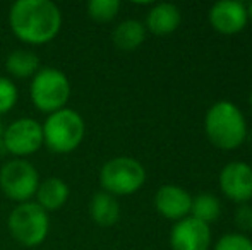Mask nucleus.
Returning a JSON list of instances; mask_svg holds the SVG:
<instances>
[{
	"instance_id": "nucleus-1",
	"label": "nucleus",
	"mask_w": 252,
	"mask_h": 250,
	"mask_svg": "<svg viewBox=\"0 0 252 250\" xmlns=\"http://www.w3.org/2000/svg\"><path fill=\"white\" fill-rule=\"evenodd\" d=\"M12 34L28 45H47L62 28V12L52 0H17L10 5Z\"/></svg>"
},
{
	"instance_id": "nucleus-2",
	"label": "nucleus",
	"mask_w": 252,
	"mask_h": 250,
	"mask_svg": "<svg viewBox=\"0 0 252 250\" xmlns=\"http://www.w3.org/2000/svg\"><path fill=\"white\" fill-rule=\"evenodd\" d=\"M204 130L216 147L235 149L247 137L246 117L232 101H216L206 113Z\"/></svg>"
},
{
	"instance_id": "nucleus-3",
	"label": "nucleus",
	"mask_w": 252,
	"mask_h": 250,
	"mask_svg": "<svg viewBox=\"0 0 252 250\" xmlns=\"http://www.w3.org/2000/svg\"><path fill=\"white\" fill-rule=\"evenodd\" d=\"M43 146L55 154H69L76 151L84 140L86 124L79 111L72 108H62L55 113L47 115L41 124Z\"/></svg>"
},
{
	"instance_id": "nucleus-4",
	"label": "nucleus",
	"mask_w": 252,
	"mask_h": 250,
	"mask_svg": "<svg viewBox=\"0 0 252 250\" xmlns=\"http://www.w3.org/2000/svg\"><path fill=\"white\" fill-rule=\"evenodd\" d=\"M70 93L72 87L69 77L55 67H41L30 84V96L34 108L47 115L67 108Z\"/></svg>"
},
{
	"instance_id": "nucleus-5",
	"label": "nucleus",
	"mask_w": 252,
	"mask_h": 250,
	"mask_svg": "<svg viewBox=\"0 0 252 250\" xmlns=\"http://www.w3.org/2000/svg\"><path fill=\"white\" fill-rule=\"evenodd\" d=\"M7 228L14 240L23 247H38L48 237L50 218L34 200L17 204L7 218Z\"/></svg>"
},
{
	"instance_id": "nucleus-6",
	"label": "nucleus",
	"mask_w": 252,
	"mask_h": 250,
	"mask_svg": "<svg viewBox=\"0 0 252 250\" xmlns=\"http://www.w3.org/2000/svg\"><path fill=\"white\" fill-rule=\"evenodd\" d=\"M146 182V170L130 156H117L108 160L100 170V185L103 192L112 195H130Z\"/></svg>"
},
{
	"instance_id": "nucleus-7",
	"label": "nucleus",
	"mask_w": 252,
	"mask_h": 250,
	"mask_svg": "<svg viewBox=\"0 0 252 250\" xmlns=\"http://www.w3.org/2000/svg\"><path fill=\"white\" fill-rule=\"evenodd\" d=\"M38 185L40 175L30 161L14 158L0 168V190L14 202H30L36 194Z\"/></svg>"
},
{
	"instance_id": "nucleus-8",
	"label": "nucleus",
	"mask_w": 252,
	"mask_h": 250,
	"mask_svg": "<svg viewBox=\"0 0 252 250\" xmlns=\"http://www.w3.org/2000/svg\"><path fill=\"white\" fill-rule=\"evenodd\" d=\"M43 147V129L34 118H17L3 130V149L12 156L24 160Z\"/></svg>"
},
{
	"instance_id": "nucleus-9",
	"label": "nucleus",
	"mask_w": 252,
	"mask_h": 250,
	"mask_svg": "<svg viewBox=\"0 0 252 250\" xmlns=\"http://www.w3.org/2000/svg\"><path fill=\"white\" fill-rule=\"evenodd\" d=\"M220 189L233 202H249L252 199V167L246 161L225 165L220 173Z\"/></svg>"
},
{
	"instance_id": "nucleus-10",
	"label": "nucleus",
	"mask_w": 252,
	"mask_h": 250,
	"mask_svg": "<svg viewBox=\"0 0 252 250\" xmlns=\"http://www.w3.org/2000/svg\"><path fill=\"white\" fill-rule=\"evenodd\" d=\"M211 244V230L192 216L179 220L170 231L172 250H208Z\"/></svg>"
},
{
	"instance_id": "nucleus-11",
	"label": "nucleus",
	"mask_w": 252,
	"mask_h": 250,
	"mask_svg": "<svg viewBox=\"0 0 252 250\" xmlns=\"http://www.w3.org/2000/svg\"><path fill=\"white\" fill-rule=\"evenodd\" d=\"M209 24L218 33L223 34H235L246 28L249 21L247 5L239 0H221L211 5L209 9Z\"/></svg>"
},
{
	"instance_id": "nucleus-12",
	"label": "nucleus",
	"mask_w": 252,
	"mask_h": 250,
	"mask_svg": "<svg viewBox=\"0 0 252 250\" xmlns=\"http://www.w3.org/2000/svg\"><path fill=\"white\" fill-rule=\"evenodd\" d=\"M155 206L166 220H184L190 214L192 197L186 189L179 185H163L155 194Z\"/></svg>"
},
{
	"instance_id": "nucleus-13",
	"label": "nucleus",
	"mask_w": 252,
	"mask_h": 250,
	"mask_svg": "<svg viewBox=\"0 0 252 250\" xmlns=\"http://www.w3.org/2000/svg\"><path fill=\"white\" fill-rule=\"evenodd\" d=\"M34 197H36L34 202L41 209H45L47 213H52V211H59L65 206L70 197V189L67 185V182L62 180V178L48 177L45 180H40Z\"/></svg>"
},
{
	"instance_id": "nucleus-14",
	"label": "nucleus",
	"mask_w": 252,
	"mask_h": 250,
	"mask_svg": "<svg viewBox=\"0 0 252 250\" xmlns=\"http://www.w3.org/2000/svg\"><path fill=\"white\" fill-rule=\"evenodd\" d=\"M180 24V10L177 5L168 2L156 3L146 16L144 26L155 34H170L179 28Z\"/></svg>"
},
{
	"instance_id": "nucleus-15",
	"label": "nucleus",
	"mask_w": 252,
	"mask_h": 250,
	"mask_svg": "<svg viewBox=\"0 0 252 250\" xmlns=\"http://www.w3.org/2000/svg\"><path fill=\"white\" fill-rule=\"evenodd\" d=\"M90 214L91 220L100 226H112L120 218V204L115 195L101 190L91 197Z\"/></svg>"
},
{
	"instance_id": "nucleus-16",
	"label": "nucleus",
	"mask_w": 252,
	"mask_h": 250,
	"mask_svg": "<svg viewBox=\"0 0 252 250\" xmlns=\"http://www.w3.org/2000/svg\"><path fill=\"white\" fill-rule=\"evenodd\" d=\"M146 38V26L137 19H126L113 29L112 40L119 50L130 52L141 47Z\"/></svg>"
},
{
	"instance_id": "nucleus-17",
	"label": "nucleus",
	"mask_w": 252,
	"mask_h": 250,
	"mask_svg": "<svg viewBox=\"0 0 252 250\" xmlns=\"http://www.w3.org/2000/svg\"><path fill=\"white\" fill-rule=\"evenodd\" d=\"M5 69L12 77L28 79V77H33L41 67L36 54L30 50H14L7 55Z\"/></svg>"
},
{
	"instance_id": "nucleus-18",
	"label": "nucleus",
	"mask_w": 252,
	"mask_h": 250,
	"mask_svg": "<svg viewBox=\"0 0 252 250\" xmlns=\"http://www.w3.org/2000/svg\"><path fill=\"white\" fill-rule=\"evenodd\" d=\"M220 214H221V204H220L218 197L211 195V194H199V195L192 197V206H190V216L199 220L204 224H211L218 221Z\"/></svg>"
},
{
	"instance_id": "nucleus-19",
	"label": "nucleus",
	"mask_w": 252,
	"mask_h": 250,
	"mask_svg": "<svg viewBox=\"0 0 252 250\" xmlns=\"http://www.w3.org/2000/svg\"><path fill=\"white\" fill-rule=\"evenodd\" d=\"M88 16L96 23H110L120 10L119 0H91L88 2Z\"/></svg>"
},
{
	"instance_id": "nucleus-20",
	"label": "nucleus",
	"mask_w": 252,
	"mask_h": 250,
	"mask_svg": "<svg viewBox=\"0 0 252 250\" xmlns=\"http://www.w3.org/2000/svg\"><path fill=\"white\" fill-rule=\"evenodd\" d=\"M19 91L9 77L0 76V115H5L16 107Z\"/></svg>"
},
{
	"instance_id": "nucleus-21",
	"label": "nucleus",
	"mask_w": 252,
	"mask_h": 250,
	"mask_svg": "<svg viewBox=\"0 0 252 250\" xmlns=\"http://www.w3.org/2000/svg\"><path fill=\"white\" fill-rule=\"evenodd\" d=\"M215 250H252V240L244 233H226L216 242Z\"/></svg>"
},
{
	"instance_id": "nucleus-22",
	"label": "nucleus",
	"mask_w": 252,
	"mask_h": 250,
	"mask_svg": "<svg viewBox=\"0 0 252 250\" xmlns=\"http://www.w3.org/2000/svg\"><path fill=\"white\" fill-rule=\"evenodd\" d=\"M235 224L239 230L251 231L252 230V206L251 204H240L235 209Z\"/></svg>"
},
{
	"instance_id": "nucleus-23",
	"label": "nucleus",
	"mask_w": 252,
	"mask_h": 250,
	"mask_svg": "<svg viewBox=\"0 0 252 250\" xmlns=\"http://www.w3.org/2000/svg\"><path fill=\"white\" fill-rule=\"evenodd\" d=\"M3 130H5V127L0 122V154L5 153V149H3Z\"/></svg>"
},
{
	"instance_id": "nucleus-24",
	"label": "nucleus",
	"mask_w": 252,
	"mask_h": 250,
	"mask_svg": "<svg viewBox=\"0 0 252 250\" xmlns=\"http://www.w3.org/2000/svg\"><path fill=\"white\" fill-rule=\"evenodd\" d=\"M247 14H249V19H252V2L247 5Z\"/></svg>"
},
{
	"instance_id": "nucleus-25",
	"label": "nucleus",
	"mask_w": 252,
	"mask_h": 250,
	"mask_svg": "<svg viewBox=\"0 0 252 250\" xmlns=\"http://www.w3.org/2000/svg\"><path fill=\"white\" fill-rule=\"evenodd\" d=\"M249 103H251V108H252V91H251V96H249Z\"/></svg>"
}]
</instances>
